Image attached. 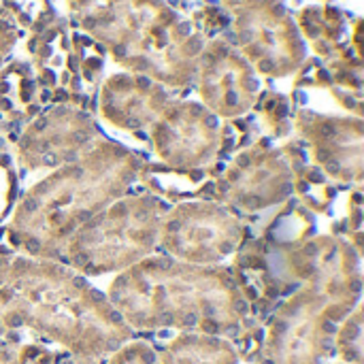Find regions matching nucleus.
Here are the masks:
<instances>
[{"label": "nucleus", "mask_w": 364, "mask_h": 364, "mask_svg": "<svg viewBox=\"0 0 364 364\" xmlns=\"http://www.w3.org/2000/svg\"><path fill=\"white\" fill-rule=\"evenodd\" d=\"M21 328L55 341L73 356L96 360L134 337L87 277L47 258L0 256V337Z\"/></svg>", "instance_id": "f257e3e1"}, {"label": "nucleus", "mask_w": 364, "mask_h": 364, "mask_svg": "<svg viewBox=\"0 0 364 364\" xmlns=\"http://www.w3.org/2000/svg\"><path fill=\"white\" fill-rule=\"evenodd\" d=\"M107 296L132 331L175 328L226 339L243 333L252 309L228 269L171 256H147L122 271Z\"/></svg>", "instance_id": "f03ea898"}, {"label": "nucleus", "mask_w": 364, "mask_h": 364, "mask_svg": "<svg viewBox=\"0 0 364 364\" xmlns=\"http://www.w3.org/2000/svg\"><path fill=\"white\" fill-rule=\"evenodd\" d=\"M141 168L143 160L130 149L96 139L21 196L9 226L11 243L26 256L55 260L75 230L126 196Z\"/></svg>", "instance_id": "7ed1b4c3"}, {"label": "nucleus", "mask_w": 364, "mask_h": 364, "mask_svg": "<svg viewBox=\"0 0 364 364\" xmlns=\"http://www.w3.org/2000/svg\"><path fill=\"white\" fill-rule=\"evenodd\" d=\"M360 267L316 277L292 292L269 322L258 364H326L337 356V335L360 305Z\"/></svg>", "instance_id": "20e7f679"}, {"label": "nucleus", "mask_w": 364, "mask_h": 364, "mask_svg": "<svg viewBox=\"0 0 364 364\" xmlns=\"http://www.w3.org/2000/svg\"><path fill=\"white\" fill-rule=\"evenodd\" d=\"M168 207L156 196L119 198L75 230L55 262L83 277L122 273L158 247L160 224Z\"/></svg>", "instance_id": "39448f33"}, {"label": "nucleus", "mask_w": 364, "mask_h": 364, "mask_svg": "<svg viewBox=\"0 0 364 364\" xmlns=\"http://www.w3.org/2000/svg\"><path fill=\"white\" fill-rule=\"evenodd\" d=\"M243 235L245 226L228 205L183 203L164 213L158 247L181 262L218 267L239 250Z\"/></svg>", "instance_id": "423d86ee"}, {"label": "nucleus", "mask_w": 364, "mask_h": 364, "mask_svg": "<svg viewBox=\"0 0 364 364\" xmlns=\"http://www.w3.org/2000/svg\"><path fill=\"white\" fill-rule=\"evenodd\" d=\"M296 183V166L282 151L252 149L230 162L218 181V196L254 213L288 200Z\"/></svg>", "instance_id": "0eeeda50"}, {"label": "nucleus", "mask_w": 364, "mask_h": 364, "mask_svg": "<svg viewBox=\"0 0 364 364\" xmlns=\"http://www.w3.org/2000/svg\"><path fill=\"white\" fill-rule=\"evenodd\" d=\"M158 156L173 168H203L220 147L218 119L198 105L186 102L164 111L154 128Z\"/></svg>", "instance_id": "6e6552de"}, {"label": "nucleus", "mask_w": 364, "mask_h": 364, "mask_svg": "<svg viewBox=\"0 0 364 364\" xmlns=\"http://www.w3.org/2000/svg\"><path fill=\"white\" fill-rule=\"evenodd\" d=\"M94 141L92 126L85 117L77 113H55L26 132L19 145V160L28 171L64 166L77 160Z\"/></svg>", "instance_id": "1a4fd4ad"}, {"label": "nucleus", "mask_w": 364, "mask_h": 364, "mask_svg": "<svg viewBox=\"0 0 364 364\" xmlns=\"http://www.w3.org/2000/svg\"><path fill=\"white\" fill-rule=\"evenodd\" d=\"M256 94V79L247 64L226 45H213L203 60V96L215 113L235 117L245 113Z\"/></svg>", "instance_id": "9d476101"}, {"label": "nucleus", "mask_w": 364, "mask_h": 364, "mask_svg": "<svg viewBox=\"0 0 364 364\" xmlns=\"http://www.w3.org/2000/svg\"><path fill=\"white\" fill-rule=\"evenodd\" d=\"M318 164L335 179L352 181L363 175V128L343 122H324L309 136Z\"/></svg>", "instance_id": "9b49d317"}, {"label": "nucleus", "mask_w": 364, "mask_h": 364, "mask_svg": "<svg viewBox=\"0 0 364 364\" xmlns=\"http://www.w3.org/2000/svg\"><path fill=\"white\" fill-rule=\"evenodd\" d=\"M160 364H239V352L226 337L181 333L162 350H158Z\"/></svg>", "instance_id": "f8f14e48"}, {"label": "nucleus", "mask_w": 364, "mask_h": 364, "mask_svg": "<svg viewBox=\"0 0 364 364\" xmlns=\"http://www.w3.org/2000/svg\"><path fill=\"white\" fill-rule=\"evenodd\" d=\"M337 354L346 364H363V307L358 305L341 324L337 335Z\"/></svg>", "instance_id": "ddd939ff"}, {"label": "nucleus", "mask_w": 364, "mask_h": 364, "mask_svg": "<svg viewBox=\"0 0 364 364\" xmlns=\"http://www.w3.org/2000/svg\"><path fill=\"white\" fill-rule=\"evenodd\" d=\"M105 364H160L158 363V350L151 348L145 341L130 339L119 350H115L111 356H107Z\"/></svg>", "instance_id": "4468645a"}, {"label": "nucleus", "mask_w": 364, "mask_h": 364, "mask_svg": "<svg viewBox=\"0 0 364 364\" xmlns=\"http://www.w3.org/2000/svg\"><path fill=\"white\" fill-rule=\"evenodd\" d=\"M19 360L21 364H102V360L96 358H81L73 356L68 352H49L38 346H26L19 348Z\"/></svg>", "instance_id": "2eb2a0df"}, {"label": "nucleus", "mask_w": 364, "mask_h": 364, "mask_svg": "<svg viewBox=\"0 0 364 364\" xmlns=\"http://www.w3.org/2000/svg\"><path fill=\"white\" fill-rule=\"evenodd\" d=\"M0 364H21L19 348L4 339H0Z\"/></svg>", "instance_id": "dca6fc26"}, {"label": "nucleus", "mask_w": 364, "mask_h": 364, "mask_svg": "<svg viewBox=\"0 0 364 364\" xmlns=\"http://www.w3.org/2000/svg\"><path fill=\"white\" fill-rule=\"evenodd\" d=\"M11 32H9V28H6V23L0 19V62H2V55L9 51V47H11Z\"/></svg>", "instance_id": "f3484780"}, {"label": "nucleus", "mask_w": 364, "mask_h": 364, "mask_svg": "<svg viewBox=\"0 0 364 364\" xmlns=\"http://www.w3.org/2000/svg\"><path fill=\"white\" fill-rule=\"evenodd\" d=\"M339 364H346V363H339Z\"/></svg>", "instance_id": "a211bd4d"}]
</instances>
